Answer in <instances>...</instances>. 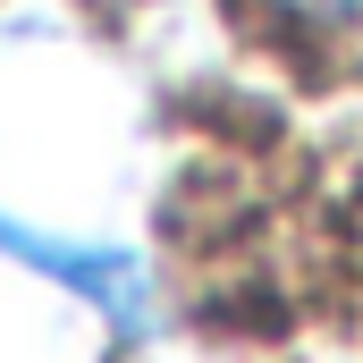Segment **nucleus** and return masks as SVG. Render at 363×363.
<instances>
[{"label":"nucleus","mask_w":363,"mask_h":363,"mask_svg":"<svg viewBox=\"0 0 363 363\" xmlns=\"http://www.w3.org/2000/svg\"><path fill=\"white\" fill-rule=\"evenodd\" d=\"M0 245L26 262V271L60 279V287H77L85 304H101L110 321H135V271L118 262V254H93V245H60V237H34V228H17L9 211H0Z\"/></svg>","instance_id":"obj_1"},{"label":"nucleus","mask_w":363,"mask_h":363,"mask_svg":"<svg viewBox=\"0 0 363 363\" xmlns=\"http://www.w3.org/2000/svg\"><path fill=\"white\" fill-rule=\"evenodd\" d=\"M254 9L304 43H363V0H254Z\"/></svg>","instance_id":"obj_2"}]
</instances>
